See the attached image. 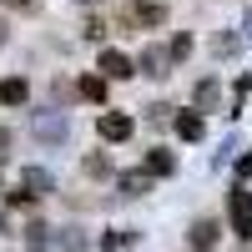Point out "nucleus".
<instances>
[{"label":"nucleus","mask_w":252,"mask_h":252,"mask_svg":"<svg viewBox=\"0 0 252 252\" xmlns=\"http://www.w3.org/2000/svg\"><path fill=\"white\" fill-rule=\"evenodd\" d=\"M31 131H35V141L61 146V141L71 136V116L61 111V106H51V111H35V116H31Z\"/></svg>","instance_id":"1"},{"label":"nucleus","mask_w":252,"mask_h":252,"mask_svg":"<svg viewBox=\"0 0 252 252\" xmlns=\"http://www.w3.org/2000/svg\"><path fill=\"white\" fill-rule=\"evenodd\" d=\"M101 76H106V81H131L136 76V61L126 51H101Z\"/></svg>","instance_id":"5"},{"label":"nucleus","mask_w":252,"mask_h":252,"mask_svg":"<svg viewBox=\"0 0 252 252\" xmlns=\"http://www.w3.org/2000/svg\"><path fill=\"white\" fill-rule=\"evenodd\" d=\"M131 131H136V121L126 111H96V136L101 141H131Z\"/></svg>","instance_id":"3"},{"label":"nucleus","mask_w":252,"mask_h":252,"mask_svg":"<svg viewBox=\"0 0 252 252\" xmlns=\"http://www.w3.org/2000/svg\"><path fill=\"white\" fill-rule=\"evenodd\" d=\"M152 172H121V192L126 197H146V192H152Z\"/></svg>","instance_id":"12"},{"label":"nucleus","mask_w":252,"mask_h":252,"mask_svg":"<svg viewBox=\"0 0 252 252\" xmlns=\"http://www.w3.org/2000/svg\"><path fill=\"white\" fill-rule=\"evenodd\" d=\"M26 247H35V252L51 247V227H46V222H31V227H26Z\"/></svg>","instance_id":"15"},{"label":"nucleus","mask_w":252,"mask_h":252,"mask_svg":"<svg viewBox=\"0 0 252 252\" xmlns=\"http://www.w3.org/2000/svg\"><path fill=\"white\" fill-rule=\"evenodd\" d=\"M131 20L146 26V31H157L161 20H166V5H161V0H136V5H131Z\"/></svg>","instance_id":"8"},{"label":"nucleus","mask_w":252,"mask_h":252,"mask_svg":"<svg viewBox=\"0 0 252 252\" xmlns=\"http://www.w3.org/2000/svg\"><path fill=\"white\" fill-rule=\"evenodd\" d=\"M237 172H242V177H252V152H247V157L237 161Z\"/></svg>","instance_id":"21"},{"label":"nucleus","mask_w":252,"mask_h":252,"mask_svg":"<svg viewBox=\"0 0 252 252\" xmlns=\"http://www.w3.org/2000/svg\"><path fill=\"white\" fill-rule=\"evenodd\" d=\"M15 192L46 197V192H56V182H51V172H40V166H20V172H15Z\"/></svg>","instance_id":"4"},{"label":"nucleus","mask_w":252,"mask_h":252,"mask_svg":"<svg viewBox=\"0 0 252 252\" xmlns=\"http://www.w3.org/2000/svg\"><path fill=\"white\" fill-rule=\"evenodd\" d=\"M86 172H91V177H106L111 161H106V157H86Z\"/></svg>","instance_id":"18"},{"label":"nucleus","mask_w":252,"mask_h":252,"mask_svg":"<svg viewBox=\"0 0 252 252\" xmlns=\"http://www.w3.org/2000/svg\"><path fill=\"white\" fill-rule=\"evenodd\" d=\"M166 66H172V51H161V46H141V61H136V71H141V76L161 81Z\"/></svg>","instance_id":"7"},{"label":"nucleus","mask_w":252,"mask_h":252,"mask_svg":"<svg viewBox=\"0 0 252 252\" xmlns=\"http://www.w3.org/2000/svg\"><path fill=\"white\" fill-rule=\"evenodd\" d=\"M207 106H217V81H202L197 86V111H207Z\"/></svg>","instance_id":"16"},{"label":"nucleus","mask_w":252,"mask_h":252,"mask_svg":"<svg viewBox=\"0 0 252 252\" xmlns=\"http://www.w3.org/2000/svg\"><path fill=\"white\" fill-rule=\"evenodd\" d=\"M227 217H232V232L242 242H252V192L247 187H232V192H227Z\"/></svg>","instance_id":"2"},{"label":"nucleus","mask_w":252,"mask_h":252,"mask_svg":"<svg viewBox=\"0 0 252 252\" xmlns=\"http://www.w3.org/2000/svg\"><path fill=\"white\" fill-rule=\"evenodd\" d=\"M5 40H10V35H5V20H0V46H5Z\"/></svg>","instance_id":"23"},{"label":"nucleus","mask_w":252,"mask_h":252,"mask_svg":"<svg viewBox=\"0 0 252 252\" xmlns=\"http://www.w3.org/2000/svg\"><path fill=\"white\" fill-rule=\"evenodd\" d=\"M26 96H31L26 76H5L0 81V101H5V106H26Z\"/></svg>","instance_id":"11"},{"label":"nucleus","mask_w":252,"mask_h":252,"mask_svg":"<svg viewBox=\"0 0 252 252\" xmlns=\"http://www.w3.org/2000/svg\"><path fill=\"white\" fill-rule=\"evenodd\" d=\"M5 152H10V131L0 126V166H5Z\"/></svg>","instance_id":"20"},{"label":"nucleus","mask_w":252,"mask_h":252,"mask_svg":"<svg viewBox=\"0 0 252 252\" xmlns=\"http://www.w3.org/2000/svg\"><path fill=\"white\" fill-rule=\"evenodd\" d=\"M141 172H152V177H172L177 172V157L166 152V146H152V152H146V166Z\"/></svg>","instance_id":"10"},{"label":"nucleus","mask_w":252,"mask_h":252,"mask_svg":"<svg viewBox=\"0 0 252 252\" xmlns=\"http://www.w3.org/2000/svg\"><path fill=\"white\" fill-rule=\"evenodd\" d=\"M0 5H20V10H35V0H0Z\"/></svg>","instance_id":"22"},{"label":"nucleus","mask_w":252,"mask_h":252,"mask_svg":"<svg viewBox=\"0 0 252 252\" xmlns=\"http://www.w3.org/2000/svg\"><path fill=\"white\" fill-rule=\"evenodd\" d=\"M76 91L86 96V101H101V106H106V76H81Z\"/></svg>","instance_id":"14"},{"label":"nucleus","mask_w":252,"mask_h":252,"mask_svg":"<svg viewBox=\"0 0 252 252\" xmlns=\"http://www.w3.org/2000/svg\"><path fill=\"white\" fill-rule=\"evenodd\" d=\"M247 35H252V15H247Z\"/></svg>","instance_id":"24"},{"label":"nucleus","mask_w":252,"mask_h":252,"mask_svg":"<svg viewBox=\"0 0 252 252\" xmlns=\"http://www.w3.org/2000/svg\"><path fill=\"white\" fill-rule=\"evenodd\" d=\"M166 51H172V61H187V56H192V35H172V46H166Z\"/></svg>","instance_id":"17"},{"label":"nucleus","mask_w":252,"mask_h":252,"mask_svg":"<svg viewBox=\"0 0 252 252\" xmlns=\"http://www.w3.org/2000/svg\"><path fill=\"white\" fill-rule=\"evenodd\" d=\"M217 232H222V227H217L212 217H197V222H192V232H187V242H192L197 252H207V247H217Z\"/></svg>","instance_id":"9"},{"label":"nucleus","mask_w":252,"mask_h":252,"mask_svg":"<svg viewBox=\"0 0 252 252\" xmlns=\"http://www.w3.org/2000/svg\"><path fill=\"white\" fill-rule=\"evenodd\" d=\"M237 51H242V35H237V31H217V35H212V56H217V61H222V56H237Z\"/></svg>","instance_id":"13"},{"label":"nucleus","mask_w":252,"mask_h":252,"mask_svg":"<svg viewBox=\"0 0 252 252\" xmlns=\"http://www.w3.org/2000/svg\"><path fill=\"white\" fill-rule=\"evenodd\" d=\"M172 131H177L182 141H202V136H207V121H202V111H197V106H187V111H177V116H172Z\"/></svg>","instance_id":"6"},{"label":"nucleus","mask_w":252,"mask_h":252,"mask_svg":"<svg viewBox=\"0 0 252 252\" xmlns=\"http://www.w3.org/2000/svg\"><path fill=\"white\" fill-rule=\"evenodd\" d=\"M131 242V232H101V247H126Z\"/></svg>","instance_id":"19"}]
</instances>
